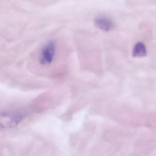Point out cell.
I'll return each mask as SVG.
<instances>
[{
	"label": "cell",
	"mask_w": 156,
	"mask_h": 156,
	"mask_svg": "<svg viewBox=\"0 0 156 156\" xmlns=\"http://www.w3.org/2000/svg\"><path fill=\"white\" fill-rule=\"evenodd\" d=\"M132 55L134 57H143L147 55L145 45L142 42H138L135 46Z\"/></svg>",
	"instance_id": "277c9868"
},
{
	"label": "cell",
	"mask_w": 156,
	"mask_h": 156,
	"mask_svg": "<svg viewBox=\"0 0 156 156\" xmlns=\"http://www.w3.org/2000/svg\"><path fill=\"white\" fill-rule=\"evenodd\" d=\"M56 53V45L53 41L47 43L41 50L39 57L40 63L42 65H47L52 63Z\"/></svg>",
	"instance_id": "7a4b0ae2"
},
{
	"label": "cell",
	"mask_w": 156,
	"mask_h": 156,
	"mask_svg": "<svg viewBox=\"0 0 156 156\" xmlns=\"http://www.w3.org/2000/svg\"><path fill=\"white\" fill-rule=\"evenodd\" d=\"M27 114V112L23 110L4 112L1 115V127H15L24 119Z\"/></svg>",
	"instance_id": "6da1fadb"
},
{
	"label": "cell",
	"mask_w": 156,
	"mask_h": 156,
	"mask_svg": "<svg viewBox=\"0 0 156 156\" xmlns=\"http://www.w3.org/2000/svg\"><path fill=\"white\" fill-rule=\"evenodd\" d=\"M94 23L98 28L105 32L111 30L114 27L112 20L105 16L97 17L94 20Z\"/></svg>",
	"instance_id": "3957f363"
}]
</instances>
